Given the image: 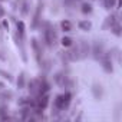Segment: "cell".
Wrapping results in <instances>:
<instances>
[{
	"instance_id": "1",
	"label": "cell",
	"mask_w": 122,
	"mask_h": 122,
	"mask_svg": "<svg viewBox=\"0 0 122 122\" xmlns=\"http://www.w3.org/2000/svg\"><path fill=\"white\" fill-rule=\"evenodd\" d=\"M71 99H72V95L69 92L62 93V95H57L56 99H55V111H65L69 106Z\"/></svg>"
},
{
	"instance_id": "2",
	"label": "cell",
	"mask_w": 122,
	"mask_h": 122,
	"mask_svg": "<svg viewBox=\"0 0 122 122\" xmlns=\"http://www.w3.org/2000/svg\"><path fill=\"white\" fill-rule=\"evenodd\" d=\"M92 53H93V57L95 59H101L102 56H103V45H102V42H93V47H92Z\"/></svg>"
},
{
	"instance_id": "3",
	"label": "cell",
	"mask_w": 122,
	"mask_h": 122,
	"mask_svg": "<svg viewBox=\"0 0 122 122\" xmlns=\"http://www.w3.org/2000/svg\"><path fill=\"white\" fill-rule=\"evenodd\" d=\"M32 47L35 50V55H36L37 62L42 63V47H40V45H39V42L36 39H32Z\"/></svg>"
},
{
	"instance_id": "4",
	"label": "cell",
	"mask_w": 122,
	"mask_h": 122,
	"mask_svg": "<svg viewBox=\"0 0 122 122\" xmlns=\"http://www.w3.org/2000/svg\"><path fill=\"white\" fill-rule=\"evenodd\" d=\"M101 59H102V68L105 69V72L111 73V72L113 71V68H112V60H111L109 55H106V56H102Z\"/></svg>"
},
{
	"instance_id": "5",
	"label": "cell",
	"mask_w": 122,
	"mask_h": 122,
	"mask_svg": "<svg viewBox=\"0 0 122 122\" xmlns=\"http://www.w3.org/2000/svg\"><path fill=\"white\" fill-rule=\"evenodd\" d=\"M79 53H81V57H86L89 53H91V47L88 45V42L82 40L81 42V47H79Z\"/></svg>"
},
{
	"instance_id": "6",
	"label": "cell",
	"mask_w": 122,
	"mask_h": 122,
	"mask_svg": "<svg viewBox=\"0 0 122 122\" xmlns=\"http://www.w3.org/2000/svg\"><path fill=\"white\" fill-rule=\"evenodd\" d=\"M17 3H19V7H20V13L23 16H26L29 13V2L27 0H17Z\"/></svg>"
},
{
	"instance_id": "7",
	"label": "cell",
	"mask_w": 122,
	"mask_h": 122,
	"mask_svg": "<svg viewBox=\"0 0 122 122\" xmlns=\"http://www.w3.org/2000/svg\"><path fill=\"white\" fill-rule=\"evenodd\" d=\"M92 93H93L95 99H102V96H103V89H102V86H101V85H93Z\"/></svg>"
},
{
	"instance_id": "8",
	"label": "cell",
	"mask_w": 122,
	"mask_h": 122,
	"mask_svg": "<svg viewBox=\"0 0 122 122\" xmlns=\"http://www.w3.org/2000/svg\"><path fill=\"white\" fill-rule=\"evenodd\" d=\"M115 23H116V15H111V16L106 17V20H105V23H103V29H109V27H112V25H115Z\"/></svg>"
},
{
	"instance_id": "9",
	"label": "cell",
	"mask_w": 122,
	"mask_h": 122,
	"mask_svg": "<svg viewBox=\"0 0 122 122\" xmlns=\"http://www.w3.org/2000/svg\"><path fill=\"white\" fill-rule=\"evenodd\" d=\"M16 25H17V33H16V36L20 37V39H23V37H25V23L20 20V22H17Z\"/></svg>"
},
{
	"instance_id": "10",
	"label": "cell",
	"mask_w": 122,
	"mask_h": 122,
	"mask_svg": "<svg viewBox=\"0 0 122 122\" xmlns=\"http://www.w3.org/2000/svg\"><path fill=\"white\" fill-rule=\"evenodd\" d=\"M78 26H79L82 30L88 32V30H91V27H92V23H91V22H88V20H81V22L78 23Z\"/></svg>"
},
{
	"instance_id": "11",
	"label": "cell",
	"mask_w": 122,
	"mask_h": 122,
	"mask_svg": "<svg viewBox=\"0 0 122 122\" xmlns=\"http://www.w3.org/2000/svg\"><path fill=\"white\" fill-rule=\"evenodd\" d=\"M60 29H62L63 32H71L72 30V25L69 20H62L60 22Z\"/></svg>"
},
{
	"instance_id": "12",
	"label": "cell",
	"mask_w": 122,
	"mask_h": 122,
	"mask_svg": "<svg viewBox=\"0 0 122 122\" xmlns=\"http://www.w3.org/2000/svg\"><path fill=\"white\" fill-rule=\"evenodd\" d=\"M60 43H62V46H63V47H71V46L73 45L72 39H71V37H68V36L62 37V40H60Z\"/></svg>"
},
{
	"instance_id": "13",
	"label": "cell",
	"mask_w": 122,
	"mask_h": 122,
	"mask_svg": "<svg viewBox=\"0 0 122 122\" xmlns=\"http://www.w3.org/2000/svg\"><path fill=\"white\" fill-rule=\"evenodd\" d=\"M25 82H26L25 73H20L19 78H17V88H19V89H23V88H25Z\"/></svg>"
},
{
	"instance_id": "14",
	"label": "cell",
	"mask_w": 122,
	"mask_h": 122,
	"mask_svg": "<svg viewBox=\"0 0 122 122\" xmlns=\"http://www.w3.org/2000/svg\"><path fill=\"white\" fill-rule=\"evenodd\" d=\"M81 10H82V13H83V15H88V13H91V12H92V5H89V3H83Z\"/></svg>"
},
{
	"instance_id": "15",
	"label": "cell",
	"mask_w": 122,
	"mask_h": 122,
	"mask_svg": "<svg viewBox=\"0 0 122 122\" xmlns=\"http://www.w3.org/2000/svg\"><path fill=\"white\" fill-rule=\"evenodd\" d=\"M0 76H2V78H5V79H7L9 82H12V81H13V78H12V75H10L9 72H6V71H3V69H0Z\"/></svg>"
},
{
	"instance_id": "16",
	"label": "cell",
	"mask_w": 122,
	"mask_h": 122,
	"mask_svg": "<svg viewBox=\"0 0 122 122\" xmlns=\"http://www.w3.org/2000/svg\"><path fill=\"white\" fill-rule=\"evenodd\" d=\"M111 29H112V32H113L116 36H121V26H119V23H118V22H116L115 25H112V27H111Z\"/></svg>"
},
{
	"instance_id": "17",
	"label": "cell",
	"mask_w": 122,
	"mask_h": 122,
	"mask_svg": "<svg viewBox=\"0 0 122 122\" xmlns=\"http://www.w3.org/2000/svg\"><path fill=\"white\" fill-rule=\"evenodd\" d=\"M12 98V92H3L0 93V101H9Z\"/></svg>"
},
{
	"instance_id": "18",
	"label": "cell",
	"mask_w": 122,
	"mask_h": 122,
	"mask_svg": "<svg viewBox=\"0 0 122 122\" xmlns=\"http://www.w3.org/2000/svg\"><path fill=\"white\" fill-rule=\"evenodd\" d=\"M7 105H2V106H0V116H3V115H6L7 113Z\"/></svg>"
},
{
	"instance_id": "19",
	"label": "cell",
	"mask_w": 122,
	"mask_h": 122,
	"mask_svg": "<svg viewBox=\"0 0 122 122\" xmlns=\"http://www.w3.org/2000/svg\"><path fill=\"white\" fill-rule=\"evenodd\" d=\"M2 25H3V27H5V29H9V23H7V20H3V22H2Z\"/></svg>"
},
{
	"instance_id": "20",
	"label": "cell",
	"mask_w": 122,
	"mask_h": 122,
	"mask_svg": "<svg viewBox=\"0 0 122 122\" xmlns=\"http://www.w3.org/2000/svg\"><path fill=\"white\" fill-rule=\"evenodd\" d=\"M3 88H5V85H3V83H0V89H3Z\"/></svg>"
},
{
	"instance_id": "21",
	"label": "cell",
	"mask_w": 122,
	"mask_h": 122,
	"mask_svg": "<svg viewBox=\"0 0 122 122\" xmlns=\"http://www.w3.org/2000/svg\"><path fill=\"white\" fill-rule=\"evenodd\" d=\"M73 2H78V0H73Z\"/></svg>"
},
{
	"instance_id": "22",
	"label": "cell",
	"mask_w": 122,
	"mask_h": 122,
	"mask_svg": "<svg viewBox=\"0 0 122 122\" xmlns=\"http://www.w3.org/2000/svg\"><path fill=\"white\" fill-rule=\"evenodd\" d=\"M0 2H2V0H0Z\"/></svg>"
}]
</instances>
